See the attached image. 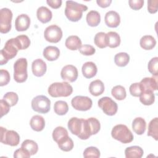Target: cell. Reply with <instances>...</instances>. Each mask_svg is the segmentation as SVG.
<instances>
[{
  "label": "cell",
  "instance_id": "cell-48",
  "mask_svg": "<svg viewBox=\"0 0 158 158\" xmlns=\"http://www.w3.org/2000/svg\"><path fill=\"white\" fill-rule=\"evenodd\" d=\"M1 106V116L3 117L4 115H6L10 110V105L3 99L0 101Z\"/></svg>",
  "mask_w": 158,
  "mask_h": 158
},
{
  "label": "cell",
  "instance_id": "cell-7",
  "mask_svg": "<svg viewBox=\"0 0 158 158\" xmlns=\"http://www.w3.org/2000/svg\"><path fill=\"white\" fill-rule=\"evenodd\" d=\"M1 128V142L11 146H16L20 142V136L14 130H7L2 127Z\"/></svg>",
  "mask_w": 158,
  "mask_h": 158
},
{
  "label": "cell",
  "instance_id": "cell-4",
  "mask_svg": "<svg viewBox=\"0 0 158 158\" xmlns=\"http://www.w3.org/2000/svg\"><path fill=\"white\" fill-rule=\"evenodd\" d=\"M112 138L120 142L127 144L133 140V135L130 129L125 125L118 124L114 126L111 131Z\"/></svg>",
  "mask_w": 158,
  "mask_h": 158
},
{
  "label": "cell",
  "instance_id": "cell-39",
  "mask_svg": "<svg viewBox=\"0 0 158 158\" xmlns=\"http://www.w3.org/2000/svg\"><path fill=\"white\" fill-rule=\"evenodd\" d=\"M83 157L86 158H88V157L99 158L100 157V151L96 147L90 146L85 149L83 152Z\"/></svg>",
  "mask_w": 158,
  "mask_h": 158
},
{
  "label": "cell",
  "instance_id": "cell-19",
  "mask_svg": "<svg viewBox=\"0 0 158 158\" xmlns=\"http://www.w3.org/2000/svg\"><path fill=\"white\" fill-rule=\"evenodd\" d=\"M44 57L49 61H54L58 59L60 56V51L58 48L49 46L44 48L43 52Z\"/></svg>",
  "mask_w": 158,
  "mask_h": 158
},
{
  "label": "cell",
  "instance_id": "cell-40",
  "mask_svg": "<svg viewBox=\"0 0 158 158\" xmlns=\"http://www.w3.org/2000/svg\"><path fill=\"white\" fill-rule=\"evenodd\" d=\"M148 68L149 72L155 77H157L158 74V57L152 58L148 62Z\"/></svg>",
  "mask_w": 158,
  "mask_h": 158
},
{
  "label": "cell",
  "instance_id": "cell-11",
  "mask_svg": "<svg viewBox=\"0 0 158 158\" xmlns=\"http://www.w3.org/2000/svg\"><path fill=\"white\" fill-rule=\"evenodd\" d=\"M72 107L77 110L86 111L89 110L93 104L91 98L87 96H77L72 98L71 101Z\"/></svg>",
  "mask_w": 158,
  "mask_h": 158
},
{
  "label": "cell",
  "instance_id": "cell-34",
  "mask_svg": "<svg viewBox=\"0 0 158 158\" xmlns=\"http://www.w3.org/2000/svg\"><path fill=\"white\" fill-rule=\"evenodd\" d=\"M111 94L115 99H116L118 101L123 100L124 99H125V98L127 96V93H126L125 88L121 85L115 86L112 89Z\"/></svg>",
  "mask_w": 158,
  "mask_h": 158
},
{
  "label": "cell",
  "instance_id": "cell-8",
  "mask_svg": "<svg viewBox=\"0 0 158 158\" xmlns=\"http://www.w3.org/2000/svg\"><path fill=\"white\" fill-rule=\"evenodd\" d=\"M98 104L104 113L107 115H114L117 112L118 106L117 103L109 97L101 98L99 99Z\"/></svg>",
  "mask_w": 158,
  "mask_h": 158
},
{
  "label": "cell",
  "instance_id": "cell-2",
  "mask_svg": "<svg viewBox=\"0 0 158 158\" xmlns=\"http://www.w3.org/2000/svg\"><path fill=\"white\" fill-rule=\"evenodd\" d=\"M88 7L84 4L78 3L73 1H66L65 15L72 22H78L83 15V12L86 11Z\"/></svg>",
  "mask_w": 158,
  "mask_h": 158
},
{
  "label": "cell",
  "instance_id": "cell-46",
  "mask_svg": "<svg viewBox=\"0 0 158 158\" xmlns=\"http://www.w3.org/2000/svg\"><path fill=\"white\" fill-rule=\"evenodd\" d=\"M158 1L149 0L148 1V10L151 14H155L157 11Z\"/></svg>",
  "mask_w": 158,
  "mask_h": 158
},
{
  "label": "cell",
  "instance_id": "cell-43",
  "mask_svg": "<svg viewBox=\"0 0 158 158\" xmlns=\"http://www.w3.org/2000/svg\"><path fill=\"white\" fill-rule=\"evenodd\" d=\"M16 38L19 40L21 50L26 49H27L30 46V40L29 38L27 35H21L17 36Z\"/></svg>",
  "mask_w": 158,
  "mask_h": 158
},
{
  "label": "cell",
  "instance_id": "cell-36",
  "mask_svg": "<svg viewBox=\"0 0 158 158\" xmlns=\"http://www.w3.org/2000/svg\"><path fill=\"white\" fill-rule=\"evenodd\" d=\"M94 44L99 48H105L107 46V39L106 33L104 32L97 33L94 38Z\"/></svg>",
  "mask_w": 158,
  "mask_h": 158
},
{
  "label": "cell",
  "instance_id": "cell-32",
  "mask_svg": "<svg viewBox=\"0 0 158 158\" xmlns=\"http://www.w3.org/2000/svg\"><path fill=\"white\" fill-rule=\"evenodd\" d=\"M158 133V118L156 117L152 119L148 125V136L152 137L155 140H157Z\"/></svg>",
  "mask_w": 158,
  "mask_h": 158
},
{
  "label": "cell",
  "instance_id": "cell-21",
  "mask_svg": "<svg viewBox=\"0 0 158 158\" xmlns=\"http://www.w3.org/2000/svg\"><path fill=\"white\" fill-rule=\"evenodd\" d=\"M89 91L93 96H98L103 93L104 91V85L100 80H94L89 84Z\"/></svg>",
  "mask_w": 158,
  "mask_h": 158
},
{
  "label": "cell",
  "instance_id": "cell-26",
  "mask_svg": "<svg viewBox=\"0 0 158 158\" xmlns=\"http://www.w3.org/2000/svg\"><path fill=\"white\" fill-rule=\"evenodd\" d=\"M143 153V149L138 146L128 147L125 150L126 158H141Z\"/></svg>",
  "mask_w": 158,
  "mask_h": 158
},
{
  "label": "cell",
  "instance_id": "cell-50",
  "mask_svg": "<svg viewBox=\"0 0 158 158\" xmlns=\"http://www.w3.org/2000/svg\"><path fill=\"white\" fill-rule=\"evenodd\" d=\"M112 2V0H97L96 3L99 6L102 8L109 7Z\"/></svg>",
  "mask_w": 158,
  "mask_h": 158
},
{
  "label": "cell",
  "instance_id": "cell-38",
  "mask_svg": "<svg viewBox=\"0 0 158 158\" xmlns=\"http://www.w3.org/2000/svg\"><path fill=\"white\" fill-rule=\"evenodd\" d=\"M3 99L5 100L11 107L15 106L17 103L19 101V96L17 94L14 92H7L4 95Z\"/></svg>",
  "mask_w": 158,
  "mask_h": 158
},
{
  "label": "cell",
  "instance_id": "cell-17",
  "mask_svg": "<svg viewBox=\"0 0 158 158\" xmlns=\"http://www.w3.org/2000/svg\"><path fill=\"white\" fill-rule=\"evenodd\" d=\"M83 75L86 78H91L94 77L98 72L96 64L93 62H85L81 68Z\"/></svg>",
  "mask_w": 158,
  "mask_h": 158
},
{
  "label": "cell",
  "instance_id": "cell-18",
  "mask_svg": "<svg viewBox=\"0 0 158 158\" xmlns=\"http://www.w3.org/2000/svg\"><path fill=\"white\" fill-rule=\"evenodd\" d=\"M36 16L38 19L43 23H46L49 22L52 17V12L45 6L40 7L36 11Z\"/></svg>",
  "mask_w": 158,
  "mask_h": 158
},
{
  "label": "cell",
  "instance_id": "cell-44",
  "mask_svg": "<svg viewBox=\"0 0 158 158\" xmlns=\"http://www.w3.org/2000/svg\"><path fill=\"white\" fill-rule=\"evenodd\" d=\"M10 77L9 72L4 69L1 70L0 74V86H3L9 83Z\"/></svg>",
  "mask_w": 158,
  "mask_h": 158
},
{
  "label": "cell",
  "instance_id": "cell-35",
  "mask_svg": "<svg viewBox=\"0 0 158 158\" xmlns=\"http://www.w3.org/2000/svg\"><path fill=\"white\" fill-rule=\"evenodd\" d=\"M54 110L55 113L59 115H64L67 114L69 110L67 103L64 101H57L54 103Z\"/></svg>",
  "mask_w": 158,
  "mask_h": 158
},
{
  "label": "cell",
  "instance_id": "cell-31",
  "mask_svg": "<svg viewBox=\"0 0 158 158\" xmlns=\"http://www.w3.org/2000/svg\"><path fill=\"white\" fill-rule=\"evenodd\" d=\"M130 61V56L126 52L117 53L114 57V62L118 67L126 66Z\"/></svg>",
  "mask_w": 158,
  "mask_h": 158
},
{
  "label": "cell",
  "instance_id": "cell-42",
  "mask_svg": "<svg viewBox=\"0 0 158 158\" xmlns=\"http://www.w3.org/2000/svg\"><path fill=\"white\" fill-rule=\"evenodd\" d=\"M78 50L81 54L85 56H92L96 52L95 48L89 44L81 45Z\"/></svg>",
  "mask_w": 158,
  "mask_h": 158
},
{
  "label": "cell",
  "instance_id": "cell-5",
  "mask_svg": "<svg viewBox=\"0 0 158 158\" xmlns=\"http://www.w3.org/2000/svg\"><path fill=\"white\" fill-rule=\"evenodd\" d=\"M27 60L25 58L18 59L14 64V78L17 83H23L28 78Z\"/></svg>",
  "mask_w": 158,
  "mask_h": 158
},
{
  "label": "cell",
  "instance_id": "cell-22",
  "mask_svg": "<svg viewBox=\"0 0 158 158\" xmlns=\"http://www.w3.org/2000/svg\"><path fill=\"white\" fill-rule=\"evenodd\" d=\"M30 125L33 130L36 131H41L45 127V120L42 116L35 115L31 117L30 122Z\"/></svg>",
  "mask_w": 158,
  "mask_h": 158
},
{
  "label": "cell",
  "instance_id": "cell-25",
  "mask_svg": "<svg viewBox=\"0 0 158 158\" xmlns=\"http://www.w3.org/2000/svg\"><path fill=\"white\" fill-rule=\"evenodd\" d=\"M107 45L110 48L118 47L120 44V35L115 31H109L106 33Z\"/></svg>",
  "mask_w": 158,
  "mask_h": 158
},
{
  "label": "cell",
  "instance_id": "cell-1",
  "mask_svg": "<svg viewBox=\"0 0 158 158\" xmlns=\"http://www.w3.org/2000/svg\"><path fill=\"white\" fill-rule=\"evenodd\" d=\"M19 50H21V48L18 39L14 38L8 40L0 51L1 65L6 64L9 60L15 57Z\"/></svg>",
  "mask_w": 158,
  "mask_h": 158
},
{
  "label": "cell",
  "instance_id": "cell-9",
  "mask_svg": "<svg viewBox=\"0 0 158 158\" xmlns=\"http://www.w3.org/2000/svg\"><path fill=\"white\" fill-rule=\"evenodd\" d=\"M12 12L8 8L0 10V32L7 33L11 29Z\"/></svg>",
  "mask_w": 158,
  "mask_h": 158
},
{
  "label": "cell",
  "instance_id": "cell-3",
  "mask_svg": "<svg viewBox=\"0 0 158 158\" xmlns=\"http://www.w3.org/2000/svg\"><path fill=\"white\" fill-rule=\"evenodd\" d=\"M48 92L53 98L67 97L72 93L73 88L66 81L55 82L49 86Z\"/></svg>",
  "mask_w": 158,
  "mask_h": 158
},
{
  "label": "cell",
  "instance_id": "cell-47",
  "mask_svg": "<svg viewBox=\"0 0 158 158\" xmlns=\"http://www.w3.org/2000/svg\"><path fill=\"white\" fill-rule=\"evenodd\" d=\"M130 7L135 10H139L142 8L144 4L143 0H129L128 1Z\"/></svg>",
  "mask_w": 158,
  "mask_h": 158
},
{
  "label": "cell",
  "instance_id": "cell-33",
  "mask_svg": "<svg viewBox=\"0 0 158 158\" xmlns=\"http://www.w3.org/2000/svg\"><path fill=\"white\" fill-rule=\"evenodd\" d=\"M21 147L26 149L30 155L35 154L38 151V146L37 143L31 139H25L22 143Z\"/></svg>",
  "mask_w": 158,
  "mask_h": 158
},
{
  "label": "cell",
  "instance_id": "cell-20",
  "mask_svg": "<svg viewBox=\"0 0 158 158\" xmlns=\"http://www.w3.org/2000/svg\"><path fill=\"white\" fill-rule=\"evenodd\" d=\"M142 86L143 90L156 91L158 88L157 86V77H145L141 80L139 83Z\"/></svg>",
  "mask_w": 158,
  "mask_h": 158
},
{
  "label": "cell",
  "instance_id": "cell-12",
  "mask_svg": "<svg viewBox=\"0 0 158 158\" xmlns=\"http://www.w3.org/2000/svg\"><path fill=\"white\" fill-rule=\"evenodd\" d=\"M60 76L64 81L74 82L78 78V70L73 65H67L62 69Z\"/></svg>",
  "mask_w": 158,
  "mask_h": 158
},
{
  "label": "cell",
  "instance_id": "cell-27",
  "mask_svg": "<svg viewBox=\"0 0 158 158\" xmlns=\"http://www.w3.org/2000/svg\"><path fill=\"white\" fill-rule=\"evenodd\" d=\"M140 46L145 50L153 49L156 44V40L151 35H144L140 39Z\"/></svg>",
  "mask_w": 158,
  "mask_h": 158
},
{
  "label": "cell",
  "instance_id": "cell-30",
  "mask_svg": "<svg viewBox=\"0 0 158 158\" xmlns=\"http://www.w3.org/2000/svg\"><path fill=\"white\" fill-rule=\"evenodd\" d=\"M57 143L59 148L65 152L70 151L73 148V141L69 136L62 138Z\"/></svg>",
  "mask_w": 158,
  "mask_h": 158
},
{
  "label": "cell",
  "instance_id": "cell-23",
  "mask_svg": "<svg viewBox=\"0 0 158 158\" xmlns=\"http://www.w3.org/2000/svg\"><path fill=\"white\" fill-rule=\"evenodd\" d=\"M146 128V123L145 120L142 117L135 118L132 122L133 130L139 135H143Z\"/></svg>",
  "mask_w": 158,
  "mask_h": 158
},
{
  "label": "cell",
  "instance_id": "cell-45",
  "mask_svg": "<svg viewBox=\"0 0 158 158\" xmlns=\"http://www.w3.org/2000/svg\"><path fill=\"white\" fill-rule=\"evenodd\" d=\"M30 156V154L22 147L20 149H17L14 154V157L15 158H29Z\"/></svg>",
  "mask_w": 158,
  "mask_h": 158
},
{
  "label": "cell",
  "instance_id": "cell-13",
  "mask_svg": "<svg viewBox=\"0 0 158 158\" xmlns=\"http://www.w3.org/2000/svg\"><path fill=\"white\" fill-rule=\"evenodd\" d=\"M104 21L107 27L110 28H116L120 23V17L117 12L110 10L106 14Z\"/></svg>",
  "mask_w": 158,
  "mask_h": 158
},
{
  "label": "cell",
  "instance_id": "cell-37",
  "mask_svg": "<svg viewBox=\"0 0 158 158\" xmlns=\"http://www.w3.org/2000/svg\"><path fill=\"white\" fill-rule=\"evenodd\" d=\"M66 136H68V131L62 127H57L52 131V138L56 143Z\"/></svg>",
  "mask_w": 158,
  "mask_h": 158
},
{
  "label": "cell",
  "instance_id": "cell-14",
  "mask_svg": "<svg viewBox=\"0 0 158 158\" xmlns=\"http://www.w3.org/2000/svg\"><path fill=\"white\" fill-rule=\"evenodd\" d=\"M30 25V19L28 15L25 14H22L17 17L15 22V27L17 31H25L29 28Z\"/></svg>",
  "mask_w": 158,
  "mask_h": 158
},
{
  "label": "cell",
  "instance_id": "cell-49",
  "mask_svg": "<svg viewBox=\"0 0 158 158\" xmlns=\"http://www.w3.org/2000/svg\"><path fill=\"white\" fill-rule=\"evenodd\" d=\"M46 2L52 9H58L62 5L61 0H47Z\"/></svg>",
  "mask_w": 158,
  "mask_h": 158
},
{
  "label": "cell",
  "instance_id": "cell-15",
  "mask_svg": "<svg viewBox=\"0 0 158 158\" xmlns=\"http://www.w3.org/2000/svg\"><path fill=\"white\" fill-rule=\"evenodd\" d=\"M31 69L32 72L35 76L38 77H42L46 72V64L41 59H35L32 62Z\"/></svg>",
  "mask_w": 158,
  "mask_h": 158
},
{
  "label": "cell",
  "instance_id": "cell-28",
  "mask_svg": "<svg viewBox=\"0 0 158 158\" xmlns=\"http://www.w3.org/2000/svg\"><path fill=\"white\" fill-rule=\"evenodd\" d=\"M86 22L90 27H96L101 22L100 14L96 10H90L86 15Z\"/></svg>",
  "mask_w": 158,
  "mask_h": 158
},
{
  "label": "cell",
  "instance_id": "cell-41",
  "mask_svg": "<svg viewBox=\"0 0 158 158\" xmlns=\"http://www.w3.org/2000/svg\"><path fill=\"white\" fill-rule=\"evenodd\" d=\"M129 90L130 94L135 97H139L143 91L142 86L139 83H135L131 84L130 86Z\"/></svg>",
  "mask_w": 158,
  "mask_h": 158
},
{
  "label": "cell",
  "instance_id": "cell-24",
  "mask_svg": "<svg viewBox=\"0 0 158 158\" xmlns=\"http://www.w3.org/2000/svg\"><path fill=\"white\" fill-rule=\"evenodd\" d=\"M65 45L69 49L75 51L79 49L81 46V41L78 36H69L65 40Z\"/></svg>",
  "mask_w": 158,
  "mask_h": 158
},
{
  "label": "cell",
  "instance_id": "cell-10",
  "mask_svg": "<svg viewBox=\"0 0 158 158\" xmlns=\"http://www.w3.org/2000/svg\"><path fill=\"white\" fill-rule=\"evenodd\" d=\"M45 40L50 43H58L62 37L61 28L56 25H51L46 28L44 32Z\"/></svg>",
  "mask_w": 158,
  "mask_h": 158
},
{
  "label": "cell",
  "instance_id": "cell-16",
  "mask_svg": "<svg viewBox=\"0 0 158 158\" xmlns=\"http://www.w3.org/2000/svg\"><path fill=\"white\" fill-rule=\"evenodd\" d=\"M67 126L69 130L73 135L78 136L81 131L82 118L72 117L69 120Z\"/></svg>",
  "mask_w": 158,
  "mask_h": 158
},
{
  "label": "cell",
  "instance_id": "cell-6",
  "mask_svg": "<svg viewBox=\"0 0 158 158\" xmlns=\"http://www.w3.org/2000/svg\"><path fill=\"white\" fill-rule=\"evenodd\" d=\"M33 110L40 114H46L50 110L51 101L44 95H39L35 97L31 101Z\"/></svg>",
  "mask_w": 158,
  "mask_h": 158
},
{
  "label": "cell",
  "instance_id": "cell-29",
  "mask_svg": "<svg viewBox=\"0 0 158 158\" xmlns=\"http://www.w3.org/2000/svg\"><path fill=\"white\" fill-rule=\"evenodd\" d=\"M139 101L145 106L152 105L155 101L154 91L151 90H144L139 96Z\"/></svg>",
  "mask_w": 158,
  "mask_h": 158
}]
</instances>
